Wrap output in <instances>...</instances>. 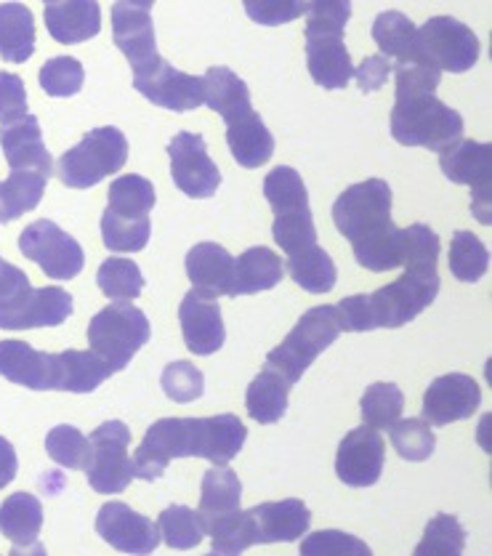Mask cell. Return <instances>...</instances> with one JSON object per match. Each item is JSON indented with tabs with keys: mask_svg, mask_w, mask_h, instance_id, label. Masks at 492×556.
<instances>
[{
	"mask_svg": "<svg viewBox=\"0 0 492 556\" xmlns=\"http://www.w3.org/2000/svg\"><path fill=\"white\" fill-rule=\"evenodd\" d=\"M40 88L53 99H67L83 88L86 70L75 56H53L40 67Z\"/></svg>",
	"mask_w": 492,
	"mask_h": 556,
	"instance_id": "45",
	"label": "cell"
},
{
	"mask_svg": "<svg viewBox=\"0 0 492 556\" xmlns=\"http://www.w3.org/2000/svg\"><path fill=\"white\" fill-rule=\"evenodd\" d=\"M43 528V506L33 493H11L0 504V532L14 548H33Z\"/></svg>",
	"mask_w": 492,
	"mask_h": 556,
	"instance_id": "31",
	"label": "cell"
},
{
	"mask_svg": "<svg viewBox=\"0 0 492 556\" xmlns=\"http://www.w3.org/2000/svg\"><path fill=\"white\" fill-rule=\"evenodd\" d=\"M333 224L363 269L391 271L402 266V229L391 222V187L383 179H365L343 189L333 203Z\"/></svg>",
	"mask_w": 492,
	"mask_h": 556,
	"instance_id": "3",
	"label": "cell"
},
{
	"mask_svg": "<svg viewBox=\"0 0 492 556\" xmlns=\"http://www.w3.org/2000/svg\"><path fill=\"white\" fill-rule=\"evenodd\" d=\"M112 40L128 59L130 73L150 67L160 59L152 14L141 5L128 3V0L112 3Z\"/></svg>",
	"mask_w": 492,
	"mask_h": 556,
	"instance_id": "20",
	"label": "cell"
},
{
	"mask_svg": "<svg viewBox=\"0 0 492 556\" xmlns=\"http://www.w3.org/2000/svg\"><path fill=\"white\" fill-rule=\"evenodd\" d=\"M128 160V139L121 128L104 126L88 131L56 160V176L70 189H91L106 176L121 174Z\"/></svg>",
	"mask_w": 492,
	"mask_h": 556,
	"instance_id": "6",
	"label": "cell"
},
{
	"mask_svg": "<svg viewBox=\"0 0 492 556\" xmlns=\"http://www.w3.org/2000/svg\"><path fill=\"white\" fill-rule=\"evenodd\" d=\"M88 445H91V453H88V464L83 471H86L93 493H123L134 482V460L128 455V426L123 421H104L91 431Z\"/></svg>",
	"mask_w": 492,
	"mask_h": 556,
	"instance_id": "11",
	"label": "cell"
},
{
	"mask_svg": "<svg viewBox=\"0 0 492 556\" xmlns=\"http://www.w3.org/2000/svg\"><path fill=\"white\" fill-rule=\"evenodd\" d=\"M0 262H3V258H0Z\"/></svg>",
	"mask_w": 492,
	"mask_h": 556,
	"instance_id": "59",
	"label": "cell"
},
{
	"mask_svg": "<svg viewBox=\"0 0 492 556\" xmlns=\"http://www.w3.org/2000/svg\"><path fill=\"white\" fill-rule=\"evenodd\" d=\"M440 253L442 242L429 224H411L407 229H402V266H429V269H437L440 266Z\"/></svg>",
	"mask_w": 492,
	"mask_h": 556,
	"instance_id": "46",
	"label": "cell"
},
{
	"mask_svg": "<svg viewBox=\"0 0 492 556\" xmlns=\"http://www.w3.org/2000/svg\"><path fill=\"white\" fill-rule=\"evenodd\" d=\"M22 256L35 262L51 280H75L86 266V253L73 235L64 232L51 218H38L20 235Z\"/></svg>",
	"mask_w": 492,
	"mask_h": 556,
	"instance_id": "13",
	"label": "cell"
},
{
	"mask_svg": "<svg viewBox=\"0 0 492 556\" xmlns=\"http://www.w3.org/2000/svg\"><path fill=\"white\" fill-rule=\"evenodd\" d=\"M43 22L56 43L75 46L97 38L102 29V9L97 0H51L46 3Z\"/></svg>",
	"mask_w": 492,
	"mask_h": 556,
	"instance_id": "26",
	"label": "cell"
},
{
	"mask_svg": "<svg viewBox=\"0 0 492 556\" xmlns=\"http://www.w3.org/2000/svg\"><path fill=\"white\" fill-rule=\"evenodd\" d=\"M391 75V62L383 53H373V56L363 59L359 67H354V78H357V86L363 93H373L378 88H383V83L389 80Z\"/></svg>",
	"mask_w": 492,
	"mask_h": 556,
	"instance_id": "54",
	"label": "cell"
},
{
	"mask_svg": "<svg viewBox=\"0 0 492 556\" xmlns=\"http://www.w3.org/2000/svg\"><path fill=\"white\" fill-rule=\"evenodd\" d=\"M179 323L184 333V344L198 357H211L227 341L222 306L216 299H207L198 291H189L181 299Z\"/></svg>",
	"mask_w": 492,
	"mask_h": 556,
	"instance_id": "22",
	"label": "cell"
},
{
	"mask_svg": "<svg viewBox=\"0 0 492 556\" xmlns=\"http://www.w3.org/2000/svg\"><path fill=\"white\" fill-rule=\"evenodd\" d=\"M27 115L25 80L14 73H0V126Z\"/></svg>",
	"mask_w": 492,
	"mask_h": 556,
	"instance_id": "52",
	"label": "cell"
},
{
	"mask_svg": "<svg viewBox=\"0 0 492 556\" xmlns=\"http://www.w3.org/2000/svg\"><path fill=\"white\" fill-rule=\"evenodd\" d=\"M0 376L33 392H59L62 359L59 354L29 346L27 341L5 339L0 341Z\"/></svg>",
	"mask_w": 492,
	"mask_h": 556,
	"instance_id": "17",
	"label": "cell"
},
{
	"mask_svg": "<svg viewBox=\"0 0 492 556\" xmlns=\"http://www.w3.org/2000/svg\"><path fill=\"white\" fill-rule=\"evenodd\" d=\"M97 532L123 554H152L160 546L157 525L123 501H110L99 508Z\"/></svg>",
	"mask_w": 492,
	"mask_h": 556,
	"instance_id": "21",
	"label": "cell"
},
{
	"mask_svg": "<svg viewBox=\"0 0 492 556\" xmlns=\"http://www.w3.org/2000/svg\"><path fill=\"white\" fill-rule=\"evenodd\" d=\"M46 453L62 469L83 471L88 464L91 445H88V437H83L80 429H75L70 424H59L46 437Z\"/></svg>",
	"mask_w": 492,
	"mask_h": 556,
	"instance_id": "43",
	"label": "cell"
},
{
	"mask_svg": "<svg viewBox=\"0 0 492 556\" xmlns=\"http://www.w3.org/2000/svg\"><path fill=\"white\" fill-rule=\"evenodd\" d=\"M391 445H394L396 455L402 460H411V464H424L434 455L437 437L429 429V424L424 418H405V421H396L389 429Z\"/></svg>",
	"mask_w": 492,
	"mask_h": 556,
	"instance_id": "42",
	"label": "cell"
},
{
	"mask_svg": "<svg viewBox=\"0 0 492 556\" xmlns=\"http://www.w3.org/2000/svg\"><path fill=\"white\" fill-rule=\"evenodd\" d=\"M242 501V482L227 466H213L203 475L200 484V506L198 517L203 525V532L216 528L224 519L235 517L240 511Z\"/></svg>",
	"mask_w": 492,
	"mask_h": 556,
	"instance_id": "28",
	"label": "cell"
},
{
	"mask_svg": "<svg viewBox=\"0 0 492 556\" xmlns=\"http://www.w3.org/2000/svg\"><path fill=\"white\" fill-rule=\"evenodd\" d=\"M248 440V429L235 413L211 418H160L147 429L134 453V479L155 482L176 458H205L227 466Z\"/></svg>",
	"mask_w": 492,
	"mask_h": 556,
	"instance_id": "1",
	"label": "cell"
},
{
	"mask_svg": "<svg viewBox=\"0 0 492 556\" xmlns=\"http://www.w3.org/2000/svg\"><path fill=\"white\" fill-rule=\"evenodd\" d=\"M46 179L38 170H11L9 179L0 181V224L35 211L46 194Z\"/></svg>",
	"mask_w": 492,
	"mask_h": 556,
	"instance_id": "34",
	"label": "cell"
},
{
	"mask_svg": "<svg viewBox=\"0 0 492 556\" xmlns=\"http://www.w3.org/2000/svg\"><path fill=\"white\" fill-rule=\"evenodd\" d=\"M0 150L11 170H38L46 179L53 176V157L43 144L40 121L29 112L20 121L0 126Z\"/></svg>",
	"mask_w": 492,
	"mask_h": 556,
	"instance_id": "23",
	"label": "cell"
},
{
	"mask_svg": "<svg viewBox=\"0 0 492 556\" xmlns=\"http://www.w3.org/2000/svg\"><path fill=\"white\" fill-rule=\"evenodd\" d=\"M306 67L312 80L325 91H341L354 78V62L343 35H304Z\"/></svg>",
	"mask_w": 492,
	"mask_h": 556,
	"instance_id": "27",
	"label": "cell"
},
{
	"mask_svg": "<svg viewBox=\"0 0 492 556\" xmlns=\"http://www.w3.org/2000/svg\"><path fill=\"white\" fill-rule=\"evenodd\" d=\"M73 315V293L59 286L29 288L20 299L0 306V328L3 330H33L56 328Z\"/></svg>",
	"mask_w": 492,
	"mask_h": 556,
	"instance_id": "18",
	"label": "cell"
},
{
	"mask_svg": "<svg viewBox=\"0 0 492 556\" xmlns=\"http://www.w3.org/2000/svg\"><path fill=\"white\" fill-rule=\"evenodd\" d=\"M160 387L168 394V400L187 405V402L203 397L205 376L200 372L198 365L187 363V359H176V363L165 365L163 376H160Z\"/></svg>",
	"mask_w": 492,
	"mask_h": 556,
	"instance_id": "48",
	"label": "cell"
},
{
	"mask_svg": "<svg viewBox=\"0 0 492 556\" xmlns=\"http://www.w3.org/2000/svg\"><path fill=\"white\" fill-rule=\"evenodd\" d=\"M450 271H453L455 280L461 282H477L488 275L490 269V251L482 240L474 232L458 229L450 240V253H447Z\"/></svg>",
	"mask_w": 492,
	"mask_h": 556,
	"instance_id": "39",
	"label": "cell"
},
{
	"mask_svg": "<svg viewBox=\"0 0 492 556\" xmlns=\"http://www.w3.org/2000/svg\"><path fill=\"white\" fill-rule=\"evenodd\" d=\"M290 387H293V383H290L282 372H277L275 368L266 365V368L253 378L251 387H248V394H245L248 416H251L256 424H264V426L282 421V416L288 413Z\"/></svg>",
	"mask_w": 492,
	"mask_h": 556,
	"instance_id": "30",
	"label": "cell"
},
{
	"mask_svg": "<svg viewBox=\"0 0 492 556\" xmlns=\"http://www.w3.org/2000/svg\"><path fill=\"white\" fill-rule=\"evenodd\" d=\"M336 309L341 333H367V330H376L370 312H367V293L346 295Z\"/></svg>",
	"mask_w": 492,
	"mask_h": 556,
	"instance_id": "53",
	"label": "cell"
},
{
	"mask_svg": "<svg viewBox=\"0 0 492 556\" xmlns=\"http://www.w3.org/2000/svg\"><path fill=\"white\" fill-rule=\"evenodd\" d=\"M304 556H323V554H363L370 556V546L359 541V538L349 535V532L338 530H319L306 538L299 548Z\"/></svg>",
	"mask_w": 492,
	"mask_h": 556,
	"instance_id": "51",
	"label": "cell"
},
{
	"mask_svg": "<svg viewBox=\"0 0 492 556\" xmlns=\"http://www.w3.org/2000/svg\"><path fill=\"white\" fill-rule=\"evenodd\" d=\"M482 43L474 29L455 16H431L415 33V51L411 62L429 64L440 73H468L477 64ZM405 64V62H402Z\"/></svg>",
	"mask_w": 492,
	"mask_h": 556,
	"instance_id": "10",
	"label": "cell"
},
{
	"mask_svg": "<svg viewBox=\"0 0 492 556\" xmlns=\"http://www.w3.org/2000/svg\"><path fill=\"white\" fill-rule=\"evenodd\" d=\"M352 20V0H310L304 35H343Z\"/></svg>",
	"mask_w": 492,
	"mask_h": 556,
	"instance_id": "49",
	"label": "cell"
},
{
	"mask_svg": "<svg viewBox=\"0 0 492 556\" xmlns=\"http://www.w3.org/2000/svg\"><path fill=\"white\" fill-rule=\"evenodd\" d=\"M264 194L269 200L275 216H286V213L310 211V192H306L304 179L290 165H277L272 174L264 179Z\"/></svg>",
	"mask_w": 492,
	"mask_h": 556,
	"instance_id": "38",
	"label": "cell"
},
{
	"mask_svg": "<svg viewBox=\"0 0 492 556\" xmlns=\"http://www.w3.org/2000/svg\"><path fill=\"white\" fill-rule=\"evenodd\" d=\"M171 179L187 198L205 200L216 194L222 187V170L207 155V144L200 134L181 131L168 144Z\"/></svg>",
	"mask_w": 492,
	"mask_h": 556,
	"instance_id": "14",
	"label": "cell"
},
{
	"mask_svg": "<svg viewBox=\"0 0 492 556\" xmlns=\"http://www.w3.org/2000/svg\"><path fill=\"white\" fill-rule=\"evenodd\" d=\"M184 266H187V277L200 295H207V299L229 295L232 299L235 258L227 248L218 245V242H198L194 248H189Z\"/></svg>",
	"mask_w": 492,
	"mask_h": 556,
	"instance_id": "24",
	"label": "cell"
},
{
	"mask_svg": "<svg viewBox=\"0 0 492 556\" xmlns=\"http://www.w3.org/2000/svg\"><path fill=\"white\" fill-rule=\"evenodd\" d=\"M415 33H418V27L402 11H383L373 22V40H376L383 56L396 59V64L413 59Z\"/></svg>",
	"mask_w": 492,
	"mask_h": 556,
	"instance_id": "37",
	"label": "cell"
},
{
	"mask_svg": "<svg viewBox=\"0 0 492 556\" xmlns=\"http://www.w3.org/2000/svg\"><path fill=\"white\" fill-rule=\"evenodd\" d=\"M383 464H387V445L381 431L367 426L352 429L341 440L336 453V475L349 488H370L381 479Z\"/></svg>",
	"mask_w": 492,
	"mask_h": 556,
	"instance_id": "19",
	"label": "cell"
},
{
	"mask_svg": "<svg viewBox=\"0 0 492 556\" xmlns=\"http://www.w3.org/2000/svg\"><path fill=\"white\" fill-rule=\"evenodd\" d=\"M479 405H482V389L471 376L444 372L426 387L420 418L429 426H447L471 418Z\"/></svg>",
	"mask_w": 492,
	"mask_h": 556,
	"instance_id": "16",
	"label": "cell"
},
{
	"mask_svg": "<svg viewBox=\"0 0 492 556\" xmlns=\"http://www.w3.org/2000/svg\"><path fill=\"white\" fill-rule=\"evenodd\" d=\"M86 336L91 352H97L112 372H121L126 370L134 354L150 341L152 328L139 306H134L130 301H112L93 315Z\"/></svg>",
	"mask_w": 492,
	"mask_h": 556,
	"instance_id": "7",
	"label": "cell"
},
{
	"mask_svg": "<svg viewBox=\"0 0 492 556\" xmlns=\"http://www.w3.org/2000/svg\"><path fill=\"white\" fill-rule=\"evenodd\" d=\"M155 525L160 532V541H163L168 548H176V552L198 548L205 538L198 511L181 504L163 508Z\"/></svg>",
	"mask_w": 492,
	"mask_h": 556,
	"instance_id": "40",
	"label": "cell"
},
{
	"mask_svg": "<svg viewBox=\"0 0 492 556\" xmlns=\"http://www.w3.org/2000/svg\"><path fill=\"white\" fill-rule=\"evenodd\" d=\"M134 88L147 102L171 112H192L205 104V80L198 75L181 73L163 56L150 67L136 70Z\"/></svg>",
	"mask_w": 492,
	"mask_h": 556,
	"instance_id": "15",
	"label": "cell"
},
{
	"mask_svg": "<svg viewBox=\"0 0 492 556\" xmlns=\"http://www.w3.org/2000/svg\"><path fill=\"white\" fill-rule=\"evenodd\" d=\"M282 277H286V264H282V258L272 248H248L242 256L235 258L232 299H237V295L272 291V288L280 286Z\"/></svg>",
	"mask_w": 492,
	"mask_h": 556,
	"instance_id": "29",
	"label": "cell"
},
{
	"mask_svg": "<svg viewBox=\"0 0 492 556\" xmlns=\"http://www.w3.org/2000/svg\"><path fill=\"white\" fill-rule=\"evenodd\" d=\"M288 271L290 277H293L295 286L314 295L330 293L338 280L336 262L330 258V253L319 245H312L306 248V251L295 253V256H288Z\"/></svg>",
	"mask_w": 492,
	"mask_h": 556,
	"instance_id": "35",
	"label": "cell"
},
{
	"mask_svg": "<svg viewBox=\"0 0 492 556\" xmlns=\"http://www.w3.org/2000/svg\"><path fill=\"white\" fill-rule=\"evenodd\" d=\"M396 75V102L389 128L396 144L426 147L431 152L447 150L464 134V117L437 97L442 73L429 64H391Z\"/></svg>",
	"mask_w": 492,
	"mask_h": 556,
	"instance_id": "2",
	"label": "cell"
},
{
	"mask_svg": "<svg viewBox=\"0 0 492 556\" xmlns=\"http://www.w3.org/2000/svg\"><path fill=\"white\" fill-rule=\"evenodd\" d=\"M242 5L253 25L280 27L304 16L310 0H242Z\"/></svg>",
	"mask_w": 492,
	"mask_h": 556,
	"instance_id": "50",
	"label": "cell"
},
{
	"mask_svg": "<svg viewBox=\"0 0 492 556\" xmlns=\"http://www.w3.org/2000/svg\"><path fill=\"white\" fill-rule=\"evenodd\" d=\"M338 336H341V325H338L336 306H314L301 315L295 328L286 336V341L266 354V365L282 372L290 383L301 381V376L310 370L314 359L330 344H336Z\"/></svg>",
	"mask_w": 492,
	"mask_h": 556,
	"instance_id": "9",
	"label": "cell"
},
{
	"mask_svg": "<svg viewBox=\"0 0 492 556\" xmlns=\"http://www.w3.org/2000/svg\"><path fill=\"white\" fill-rule=\"evenodd\" d=\"M46 3H51V0H46Z\"/></svg>",
	"mask_w": 492,
	"mask_h": 556,
	"instance_id": "58",
	"label": "cell"
},
{
	"mask_svg": "<svg viewBox=\"0 0 492 556\" xmlns=\"http://www.w3.org/2000/svg\"><path fill=\"white\" fill-rule=\"evenodd\" d=\"M205 104L227 123V144L237 165L261 168L275 155V136L253 110L245 80L229 67H211L203 75Z\"/></svg>",
	"mask_w": 492,
	"mask_h": 556,
	"instance_id": "4",
	"label": "cell"
},
{
	"mask_svg": "<svg viewBox=\"0 0 492 556\" xmlns=\"http://www.w3.org/2000/svg\"><path fill=\"white\" fill-rule=\"evenodd\" d=\"M155 185L139 174L117 176L106 192L102 240L112 253H139L150 242V213L155 208Z\"/></svg>",
	"mask_w": 492,
	"mask_h": 556,
	"instance_id": "5",
	"label": "cell"
},
{
	"mask_svg": "<svg viewBox=\"0 0 492 556\" xmlns=\"http://www.w3.org/2000/svg\"><path fill=\"white\" fill-rule=\"evenodd\" d=\"M402 410H405V394L396 383L389 381L370 383L359 400L363 426L373 431H389L402 418Z\"/></svg>",
	"mask_w": 492,
	"mask_h": 556,
	"instance_id": "36",
	"label": "cell"
},
{
	"mask_svg": "<svg viewBox=\"0 0 492 556\" xmlns=\"http://www.w3.org/2000/svg\"><path fill=\"white\" fill-rule=\"evenodd\" d=\"M62 359V381H59V392L70 394H91L112 376L110 365L99 357L91 349H64L59 352Z\"/></svg>",
	"mask_w": 492,
	"mask_h": 556,
	"instance_id": "33",
	"label": "cell"
},
{
	"mask_svg": "<svg viewBox=\"0 0 492 556\" xmlns=\"http://www.w3.org/2000/svg\"><path fill=\"white\" fill-rule=\"evenodd\" d=\"M256 528V546L261 543H293L312 528V511L301 498L269 501L248 508Z\"/></svg>",
	"mask_w": 492,
	"mask_h": 556,
	"instance_id": "25",
	"label": "cell"
},
{
	"mask_svg": "<svg viewBox=\"0 0 492 556\" xmlns=\"http://www.w3.org/2000/svg\"><path fill=\"white\" fill-rule=\"evenodd\" d=\"M272 235H275V242L288 253V256H295V253L317 245V227H314L312 208L286 213V216H275Z\"/></svg>",
	"mask_w": 492,
	"mask_h": 556,
	"instance_id": "47",
	"label": "cell"
},
{
	"mask_svg": "<svg viewBox=\"0 0 492 556\" xmlns=\"http://www.w3.org/2000/svg\"><path fill=\"white\" fill-rule=\"evenodd\" d=\"M16 469H20V458H16L14 445L5 437H0V490L14 482Z\"/></svg>",
	"mask_w": 492,
	"mask_h": 556,
	"instance_id": "56",
	"label": "cell"
},
{
	"mask_svg": "<svg viewBox=\"0 0 492 556\" xmlns=\"http://www.w3.org/2000/svg\"><path fill=\"white\" fill-rule=\"evenodd\" d=\"M97 286L106 299L112 301H134L144 291V275L134 258L112 256L104 258L97 271Z\"/></svg>",
	"mask_w": 492,
	"mask_h": 556,
	"instance_id": "41",
	"label": "cell"
},
{
	"mask_svg": "<svg viewBox=\"0 0 492 556\" xmlns=\"http://www.w3.org/2000/svg\"><path fill=\"white\" fill-rule=\"evenodd\" d=\"M35 53V16L25 3H0V59L25 64Z\"/></svg>",
	"mask_w": 492,
	"mask_h": 556,
	"instance_id": "32",
	"label": "cell"
},
{
	"mask_svg": "<svg viewBox=\"0 0 492 556\" xmlns=\"http://www.w3.org/2000/svg\"><path fill=\"white\" fill-rule=\"evenodd\" d=\"M440 168L453 185L471 187V211L474 218L484 227L492 224V147L490 141L458 139L447 150L440 152Z\"/></svg>",
	"mask_w": 492,
	"mask_h": 556,
	"instance_id": "12",
	"label": "cell"
},
{
	"mask_svg": "<svg viewBox=\"0 0 492 556\" xmlns=\"http://www.w3.org/2000/svg\"><path fill=\"white\" fill-rule=\"evenodd\" d=\"M128 3H134V5H141V9L152 11V5H155V0H128Z\"/></svg>",
	"mask_w": 492,
	"mask_h": 556,
	"instance_id": "57",
	"label": "cell"
},
{
	"mask_svg": "<svg viewBox=\"0 0 492 556\" xmlns=\"http://www.w3.org/2000/svg\"><path fill=\"white\" fill-rule=\"evenodd\" d=\"M29 288H33L29 286V277L20 269V266L0 262V306L16 301L22 293H27Z\"/></svg>",
	"mask_w": 492,
	"mask_h": 556,
	"instance_id": "55",
	"label": "cell"
},
{
	"mask_svg": "<svg viewBox=\"0 0 492 556\" xmlns=\"http://www.w3.org/2000/svg\"><path fill=\"white\" fill-rule=\"evenodd\" d=\"M440 271L429 266H405L400 280L367 293V312L376 328H402L424 315L440 295Z\"/></svg>",
	"mask_w": 492,
	"mask_h": 556,
	"instance_id": "8",
	"label": "cell"
},
{
	"mask_svg": "<svg viewBox=\"0 0 492 556\" xmlns=\"http://www.w3.org/2000/svg\"><path fill=\"white\" fill-rule=\"evenodd\" d=\"M466 546V530L458 522V517L453 514H437L434 519H429L424 530V541L415 548V556L426 554H444V556H458Z\"/></svg>",
	"mask_w": 492,
	"mask_h": 556,
	"instance_id": "44",
	"label": "cell"
}]
</instances>
